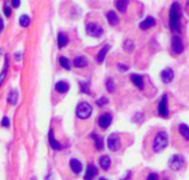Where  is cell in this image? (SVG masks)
<instances>
[{
  "label": "cell",
  "instance_id": "6da1fadb",
  "mask_svg": "<svg viewBox=\"0 0 189 180\" xmlns=\"http://www.w3.org/2000/svg\"><path fill=\"white\" fill-rule=\"evenodd\" d=\"M180 19L181 9L178 2H174L169 10V29L173 32H180Z\"/></svg>",
  "mask_w": 189,
  "mask_h": 180
},
{
  "label": "cell",
  "instance_id": "7a4b0ae2",
  "mask_svg": "<svg viewBox=\"0 0 189 180\" xmlns=\"http://www.w3.org/2000/svg\"><path fill=\"white\" fill-rule=\"evenodd\" d=\"M167 146H168V135L166 132L160 130L157 133V135L155 136V139L153 142V150L154 153H160Z\"/></svg>",
  "mask_w": 189,
  "mask_h": 180
},
{
  "label": "cell",
  "instance_id": "3957f363",
  "mask_svg": "<svg viewBox=\"0 0 189 180\" xmlns=\"http://www.w3.org/2000/svg\"><path fill=\"white\" fill-rule=\"evenodd\" d=\"M185 45H184L183 39L178 34H173L171 41H170V51L174 55H179L184 52Z\"/></svg>",
  "mask_w": 189,
  "mask_h": 180
},
{
  "label": "cell",
  "instance_id": "277c9868",
  "mask_svg": "<svg viewBox=\"0 0 189 180\" xmlns=\"http://www.w3.org/2000/svg\"><path fill=\"white\" fill-rule=\"evenodd\" d=\"M92 106L86 102H82L77 106V115L81 119H86L92 115Z\"/></svg>",
  "mask_w": 189,
  "mask_h": 180
},
{
  "label": "cell",
  "instance_id": "5b68a950",
  "mask_svg": "<svg viewBox=\"0 0 189 180\" xmlns=\"http://www.w3.org/2000/svg\"><path fill=\"white\" fill-rule=\"evenodd\" d=\"M168 166L171 170L178 171L185 166V159L181 155H174L168 160Z\"/></svg>",
  "mask_w": 189,
  "mask_h": 180
},
{
  "label": "cell",
  "instance_id": "8992f818",
  "mask_svg": "<svg viewBox=\"0 0 189 180\" xmlns=\"http://www.w3.org/2000/svg\"><path fill=\"white\" fill-rule=\"evenodd\" d=\"M86 33L89 36L93 37V38H99V37L103 36L104 33V30H103L102 26H99V23L95 22H90L86 24Z\"/></svg>",
  "mask_w": 189,
  "mask_h": 180
},
{
  "label": "cell",
  "instance_id": "52a82bcc",
  "mask_svg": "<svg viewBox=\"0 0 189 180\" xmlns=\"http://www.w3.org/2000/svg\"><path fill=\"white\" fill-rule=\"evenodd\" d=\"M122 146V142L121 138L117 134H111L107 138V147L109 150L112 151H117Z\"/></svg>",
  "mask_w": 189,
  "mask_h": 180
},
{
  "label": "cell",
  "instance_id": "ba28073f",
  "mask_svg": "<svg viewBox=\"0 0 189 180\" xmlns=\"http://www.w3.org/2000/svg\"><path fill=\"white\" fill-rule=\"evenodd\" d=\"M158 114H159L160 117H164V118L168 117L169 111H168V97H167L166 94L163 95V97L159 101V104H158Z\"/></svg>",
  "mask_w": 189,
  "mask_h": 180
},
{
  "label": "cell",
  "instance_id": "9c48e42d",
  "mask_svg": "<svg viewBox=\"0 0 189 180\" xmlns=\"http://www.w3.org/2000/svg\"><path fill=\"white\" fill-rule=\"evenodd\" d=\"M112 124V115L109 113H104L99 117V126L102 129H106Z\"/></svg>",
  "mask_w": 189,
  "mask_h": 180
},
{
  "label": "cell",
  "instance_id": "30bf717a",
  "mask_svg": "<svg viewBox=\"0 0 189 180\" xmlns=\"http://www.w3.org/2000/svg\"><path fill=\"white\" fill-rule=\"evenodd\" d=\"M174 71L170 68H167L165 70H163V72L160 73V77H161V81H163L165 84L170 83L171 81L174 80Z\"/></svg>",
  "mask_w": 189,
  "mask_h": 180
},
{
  "label": "cell",
  "instance_id": "8fae6325",
  "mask_svg": "<svg viewBox=\"0 0 189 180\" xmlns=\"http://www.w3.org/2000/svg\"><path fill=\"white\" fill-rule=\"evenodd\" d=\"M106 19H107L109 24L113 27L117 26L119 22V18L115 11H109V12L106 13Z\"/></svg>",
  "mask_w": 189,
  "mask_h": 180
},
{
  "label": "cell",
  "instance_id": "7c38bea8",
  "mask_svg": "<svg viewBox=\"0 0 189 180\" xmlns=\"http://www.w3.org/2000/svg\"><path fill=\"white\" fill-rule=\"evenodd\" d=\"M155 23H156L155 19L153 18V17L149 16V17H147V18H145V20L142 21L141 24H139V28H141L142 30H148L149 28L154 27Z\"/></svg>",
  "mask_w": 189,
  "mask_h": 180
},
{
  "label": "cell",
  "instance_id": "4fadbf2b",
  "mask_svg": "<svg viewBox=\"0 0 189 180\" xmlns=\"http://www.w3.org/2000/svg\"><path fill=\"white\" fill-rule=\"evenodd\" d=\"M131 80L135 86L138 87L139 90H143V88H144V79H143V76L138 75V74H132Z\"/></svg>",
  "mask_w": 189,
  "mask_h": 180
},
{
  "label": "cell",
  "instance_id": "5bb4252c",
  "mask_svg": "<svg viewBox=\"0 0 189 180\" xmlns=\"http://www.w3.org/2000/svg\"><path fill=\"white\" fill-rule=\"evenodd\" d=\"M96 175H97V168L94 165H89L85 176H84V180H93Z\"/></svg>",
  "mask_w": 189,
  "mask_h": 180
},
{
  "label": "cell",
  "instance_id": "9a60e30c",
  "mask_svg": "<svg viewBox=\"0 0 189 180\" xmlns=\"http://www.w3.org/2000/svg\"><path fill=\"white\" fill-rule=\"evenodd\" d=\"M49 143H50V146H51L53 149H55V150H61L62 148H63L62 147V145L59 142H57V139L54 138L53 129H51L50 133H49Z\"/></svg>",
  "mask_w": 189,
  "mask_h": 180
},
{
  "label": "cell",
  "instance_id": "2e32d148",
  "mask_svg": "<svg viewBox=\"0 0 189 180\" xmlns=\"http://www.w3.org/2000/svg\"><path fill=\"white\" fill-rule=\"evenodd\" d=\"M128 3H129V0H115V8L121 13H125Z\"/></svg>",
  "mask_w": 189,
  "mask_h": 180
},
{
  "label": "cell",
  "instance_id": "e0dca14e",
  "mask_svg": "<svg viewBox=\"0 0 189 180\" xmlns=\"http://www.w3.org/2000/svg\"><path fill=\"white\" fill-rule=\"evenodd\" d=\"M109 50V45H105V47H103V48L99 50V52L97 53V55H96V61H97V63L101 64V63L104 62Z\"/></svg>",
  "mask_w": 189,
  "mask_h": 180
},
{
  "label": "cell",
  "instance_id": "ac0fdd59",
  "mask_svg": "<svg viewBox=\"0 0 189 180\" xmlns=\"http://www.w3.org/2000/svg\"><path fill=\"white\" fill-rule=\"evenodd\" d=\"M70 167L74 174H77V175L80 174L81 171H82V164H81V161L77 160V159H71Z\"/></svg>",
  "mask_w": 189,
  "mask_h": 180
},
{
  "label": "cell",
  "instance_id": "d6986e66",
  "mask_svg": "<svg viewBox=\"0 0 189 180\" xmlns=\"http://www.w3.org/2000/svg\"><path fill=\"white\" fill-rule=\"evenodd\" d=\"M178 132L181 136H183V138L187 142H189V126L186 125V124H180L178 126Z\"/></svg>",
  "mask_w": 189,
  "mask_h": 180
},
{
  "label": "cell",
  "instance_id": "ffe728a7",
  "mask_svg": "<svg viewBox=\"0 0 189 180\" xmlns=\"http://www.w3.org/2000/svg\"><path fill=\"white\" fill-rule=\"evenodd\" d=\"M69 43V38L64 32H59L58 34V47L60 49L67 47Z\"/></svg>",
  "mask_w": 189,
  "mask_h": 180
},
{
  "label": "cell",
  "instance_id": "44dd1931",
  "mask_svg": "<svg viewBox=\"0 0 189 180\" xmlns=\"http://www.w3.org/2000/svg\"><path fill=\"white\" fill-rule=\"evenodd\" d=\"M111 162H112L111 158L109 156H106V155H104V156H102V157L99 158V166L104 170H109V167H111Z\"/></svg>",
  "mask_w": 189,
  "mask_h": 180
},
{
  "label": "cell",
  "instance_id": "7402d4cb",
  "mask_svg": "<svg viewBox=\"0 0 189 180\" xmlns=\"http://www.w3.org/2000/svg\"><path fill=\"white\" fill-rule=\"evenodd\" d=\"M73 64L75 68H85L87 65V59L85 56H77L74 59Z\"/></svg>",
  "mask_w": 189,
  "mask_h": 180
},
{
  "label": "cell",
  "instance_id": "603a6c76",
  "mask_svg": "<svg viewBox=\"0 0 189 180\" xmlns=\"http://www.w3.org/2000/svg\"><path fill=\"white\" fill-rule=\"evenodd\" d=\"M69 88H70L69 84L67 82H64V81H59L58 83L55 84V90L58 91L59 93H67Z\"/></svg>",
  "mask_w": 189,
  "mask_h": 180
},
{
  "label": "cell",
  "instance_id": "cb8c5ba5",
  "mask_svg": "<svg viewBox=\"0 0 189 180\" xmlns=\"http://www.w3.org/2000/svg\"><path fill=\"white\" fill-rule=\"evenodd\" d=\"M92 138L94 139V143H95V147L96 149H99V150H102L103 149V146H104V144H103V138L101 137V136L96 135V134H92Z\"/></svg>",
  "mask_w": 189,
  "mask_h": 180
},
{
  "label": "cell",
  "instance_id": "d4e9b609",
  "mask_svg": "<svg viewBox=\"0 0 189 180\" xmlns=\"http://www.w3.org/2000/svg\"><path fill=\"white\" fill-rule=\"evenodd\" d=\"M8 102L12 105H16L17 102H18V91L12 90L8 95Z\"/></svg>",
  "mask_w": 189,
  "mask_h": 180
},
{
  "label": "cell",
  "instance_id": "484cf974",
  "mask_svg": "<svg viewBox=\"0 0 189 180\" xmlns=\"http://www.w3.org/2000/svg\"><path fill=\"white\" fill-rule=\"evenodd\" d=\"M59 62H60V64L63 69L67 70V71H70L71 70V63H70V60L65 56H61V58L59 59Z\"/></svg>",
  "mask_w": 189,
  "mask_h": 180
},
{
  "label": "cell",
  "instance_id": "4316f807",
  "mask_svg": "<svg viewBox=\"0 0 189 180\" xmlns=\"http://www.w3.org/2000/svg\"><path fill=\"white\" fill-rule=\"evenodd\" d=\"M8 66H9V58H8V55H6L5 66H3L2 73L0 74V86H1V84L3 83V80H5V77H6V73H7V69H8Z\"/></svg>",
  "mask_w": 189,
  "mask_h": 180
},
{
  "label": "cell",
  "instance_id": "83f0119b",
  "mask_svg": "<svg viewBox=\"0 0 189 180\" xmlns=\"http://www.w3.org/2000/svg\"><path fill=\"white\" fill-rule=\"evenodd\" d=\"M30 17L29 16H27V14H22V16L20 17V19H19V23H20V26L21 27H28L30 24Z\"/></svg>",
  "mask_w": 189,
  "mask_h": 180
},
{
  "label": "cell",
  "instance_id": "f1b7e54d",
  "mask_svg": "<svg viewBox=\"0 0 189 180\" xmlns=\"http://www.w3.org/2000/svg\"><path fill=\"white\" fill-rule=\"evenodd\" d=\"M115 83H114V81H113L112 77H109V79H107V81H106V90L109 91V93H113L114 91H115Z\"/></svg>",
  "mask_w": 189,
  "mask_h": 180
},
{
  "label": "cell",
  "instance_id": "f546056e",
  "mask_svg": "<svg viewBox=\"0 0 189 180\" xmlns=\"http://www.w3.org/2000/svg\"><path fill=\"white\" fill-rule=\"evenodd\" d=\"M80 86H81V92H83V93H85V94H91L89 82H81Z\"/></svg>",
  "mask_w": 189,
  "mask_h": 180
},
{
  "label": "cell",
  "instance_id": "4dcf8cb0",
  "mask_svg": "<svg viewBox=\"0 0 189 180\" xmlns=\"http://www.w3.org/2000/svg\"><path fill=\"white\" fill-rule=\"evenodd\" d=\"M133 48H134V44L132 43V41L127 40V41L124 42V49H125V50H127V51H132Z\"/></svg>",
  "mask_w": 189,
  "mask_h": 180
},
{
  "label": "cell",
  "instance_id": "1f68e13d",
  "mask_svg": "<svg viewBox=\"0 0 189 180\" xmlns=\"http://www.w3.org/2000/svg\"><path fill=\"white\" fill-rule=\"evenodd\" d=\"M107 103H109V100H107L106 97H101V98L97 101V105H99V106H104V105H106Z\"/></svg>",
  "mask_w": 189,
  "mask_h": 180
},
{
  "label": "cell",
  "instance_id": "d6a6232c",
  "mask_svg": "<svg viewBox=\"0 0 189 180\" xmlns=\"http://www.w3.org/2000/svg\"><path fill=\"white\" fill-rule=\"evenodd\" d=\"M147 180H159V178H158V175L156 172H152V174L148 175Z\"/></svg>",
  "mask_w": 189,
  "mask_h": 180
},
{
  "label": "cell",
  "instance_id": "836d02e7",
  "mask_svg": "<svg viewBox=\"0 0 189 180\" xmlns=\"http://www.w3.org/2000/svg\"><path fill=\"white\" fill-rule=\"evenodd\" d=\"M117 69H119L121 72H125L128 70V66L125 64H122V63H119V64H117Z\"/></svg>",
  "mask_w": 189,
  "mask_h": 180
},
{
  "label": "cell",
  "instance_id": "e575fe53",
  "mask_svg": "<svg viewBox=\"0 0 189 180\" xmlns=\"http://www.w3.org/2000/svg\"><path fill=\"white\" fill-rule=\"evenodd\" d=\"M3 12H5L6 17H10L11 16V8L8 7V6H6L5 8H3Z\"/></svg>",
  "mask_w": 189,
  "mask_h": 180
},
{
  "label": "cell",
  "instance_id": "d590c367",
  "mask_svg": "<svg viewBox=\"0 0 189 180\" xmlns=\"http://www.w3.org/2000/svg\"><path fill=\"white\" fill-rule=\"evenodd\" d=\"M1 124H2L3 127H9V125H10L9 118H8V117H3V118H2V122H1Z\"/></svg>",
  "mask_w": 189,
  "mask_h": 180
},
{
  "label": "cell",
  "instance_id": "8d00e7d4",
  "mask_svg": "<svg viewBox=\"0 0 189 180\" xmlns=\"http://www.w3.org/2000/svg\"><path fill=\"white\" fill-rule=\"evenodd\" d=\"M20 3H21V1L20 0H11V5H12L13 8H19L20 7Z\"/></svg>",
  "mask_w": 189,
  "mask_h": 180
},
{
  "label": "cell",
  "instance_id": "74e56055",
  "mask_svg": "<svg viewBox=\"0 0 189 180\" xmlns=\"http://www.w3.org/2000/svg\"><path fill=\"white\" fill-rule=\"evenodd\" d=\"M15 59H16L17 61H20V60H21V53H20V52H17L16 54H15Z\"/></svg>",
  "mask_w": 189,
  "mask_h": 180
},
{
  "label": "cell",
  "instance_id": "f35d334b",
  "mask_svg": "<svg viewBox=\"0 0 189 180\" xmlns=\"http://www.w3.org/2000/svg\"><path fill=\"white\" fill-rule=\"evenodd\" d=\"M3 27H5V24H3V20L0 18V32L3 30Z\"/></svg>",
  "mask_w": 189,
  "mask_h": 180
},
{
  "label": "cell",
  "instance_id": "ab89813d",
  "mask_svg": "<svg viewBox=\"0 0 189 180\" xmlns=\"http://www.w3.org/2000/svg\"><path fill=\"white\" fill-rule=\"evenodd\" d=\"M99 180H107V179H106V178H99Z\"/></svg>",
  "mask_w": 189,
  "mask_h": 180
}]
</instances>
